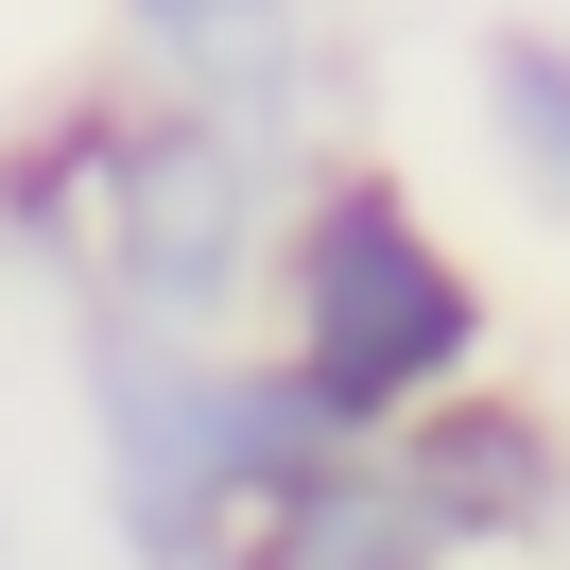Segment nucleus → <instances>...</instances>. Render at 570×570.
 <instances>
[{
	"label": "nucleus",
	"mask_w": 570,
	"mask_h": 570,
	"mask_svg": "<svg viewBox=\"0 0 570 570\" xmlns=\"http://www.w3.org/2000/svg\"><path fill=\"white\" fill-rule=\"evenodd\" d=\"M243 346L312 397L328 432H415L432 397H466L501 363V294L450 225L415 208V174L381 156H294L277 225L243 277Z\"/></svg>",
	"instance_id": "2"
},
{
	"label": "nucleus",
	"mask_w": 570,
	"mask_h": 570,
	"mask_svg": "<svg viewBox=\"0 0 570 570\" xmlns=\"http://www.w3.org/2000/svg\"><path fill=\"white\" fill-rule=\"evenodd\" d=\"M277 190H294V156L225 139L156 87H87V105L0 139V243L52 259L70 312H105V328H243Z\"/></svg>",
	"instance_id": "1"
},
{
	"label": "nucleus",
	"mask_w": 570,
	"mask_h": 570,
	"mask_svg": "<svg viewBox=\"0 0 570 570\" xmlns=\"http://www.w3.org/2000/svg\"><path fill=\"white\" fill-rule=\"evenodd\" d=\"M243 570H466V553L432 535V501L397 484V450H381V432H346L312 484H277V501H259Z\"/></svg>",
	"instance_id": "6"
},
{
	"label": "nucleus",
	"mask_w": 570,
	"mask_h": 570,
	"mask_svg": "<svg viewBox=\"0 0 570 570\" xmlns=\"http://www.w3.org/2000/svg\"><path fill=\"white\" fill-rule=\"evenodd\" d=\"M121 52H139L156 105L225 121L259 156H312V87H328L312 0H121Z\"/></svg>",
	"instance_id": "4"
},
{
	"label": "nucleus",
	"mask_w": 570,
	"mask_h": 570,
	"mask_svg": "<svg viewBox=\"0 0 570 570\" xmlns=\"http://www.w3.org/2000/svg\"><path fill=\"white\" fill-rule=\"evenodd\" d=\"M70 381H87V501H105L121 570H243L259 501L346 450L243 328H105V312H70Z\"/></svg>",
	"instance_id": "3"
},
{
	"label": "nucleus",
	"mask_w": 570,
	"mask_h": 570,
	"mask_svg": "<svg viewBox=\"0 0 570 570\" xmlns=\"http://www.w3.org/2000/svg\"><path fill=\"white\" fill-rule=\"evenodd\" d=\"M381 450H397V484L432 501V535H450L466 570H484V553H535V535H570V432L535 415V397H501V381L432 397V415L381 432Z\"/></svg>",
	"instance_id": "5"
},
{
	"label": "nucleus",
	"mask_w": 570,
	"mask_h": 570,
	"mask_svg": "<svg viewBox=\"0 0 570 570\" xmlns=\"http://www.w3.org/2000/svg\"><path fill=\"white\" fill-rule=\"evenodd\" d=\"M484 121H501V156L570 208V52H553V36H501V52H484Z\"/></svg>",
	"instance_id": "7"
}]
</instances>
